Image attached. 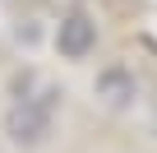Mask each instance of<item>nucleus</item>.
Here are the masks:
<instances>
[{"mask_svg":"<svg viewBox=\"0 0 157 153\" xmlns=\"http://www.w3.org/2000/svg\"><path fill=\"white\" fill-rule=\"evenodd\" d=\"M56 102H60V93H56V88H46L42 98H23V102L10 111V121H5L10 139H14V144H23V148L42 144V139L51 135V116H56Z\"/></svg>","mask_w":157,"mask_h":153,"instance_id":"1","label":"nucleus"},{"mask_svg":"<svg viewBox=\"0 0 157 153\" xmlns=\"http://www.w3.org/2000/svg\"><path fill=\"white\" fill-rule=\"evenodd\" d=\"M56 46H60V56H69V60H83V56L97 46V23H93L83 10H74V14L60 23V33H56Z\"/></svg>","mask_w":157,"mask_h":153,"instance_id":"2","label":"nucleus"},{"mask_svg":"<svg viewBox=\"0 0 157 153\" xmlns=\"http://www.w3.org/2000/svg\"><path fill=\"white\" fill-rule=\"evenodd\" d=\"M97 93H102L106 102L125 107V102L134 98V74H125V70H102V74H97Z\"/></svg>","mask_w":157,"mask_h":153,"instance_id":"3","label":"nucleus"}]
</instances>
